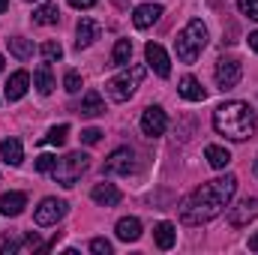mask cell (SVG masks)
Listing matches in <instances>:
<instances>
[{
    "label": "cell",
    "instance_id": "obj_1",
    "mask_svg": "<svg viewBox=\"0 0 258 255\" xmlns=\"http://www.w3.org/2000/svg\"><path fill=\"white\" fill-rule=\"evenodd\" d=\"M234 192H237V177L234 174H225V177L201 183L189 198H183V204H180V222L183 225H204V222L216 219L228 207V201L234 198Z\"/></svg>",
    "mask_w": 258,
    "mask_h": 255
},
{
    "label": "cell",
    "instance_id": "obj_2",
    "mask_svg": "<svg viewBox=\"0 0 258 255\" xmlns=\"http://www.w3.org/2000/svg\"><path fill=\"white\" fill-rule=\"evenodd\" d=\"M213 129L231 141H246L258 129V114L249 108V102L231 99L213 111Z\"/></svg>",
    "mask_w": 258,
    "mask_h": 255
},
{
    "label": "cell",
    "instance_id": "obj_3",
    "mask_svg": "<svg viewBox=\"0 0 258 255\" xmlns=\"http://www.w3.org/2000/svg\"><path fill=\"white\" fill-rule=\"evenodd\" d=\"M204 45H207V27L201 18H192L174 39V51H177L180 63H195L198 54L204 51Z\"/></svg>",
    "mask_w": 258,
    "mask_h": 255
},
{
    "label": "cell",
    "instance_id": "obj_4",
    "mask_svg": "<svg viewBox=\"0 0 258 255\" xmlns=\"http://www.w3.org/2000/svg\"><path fill=\"white\" fill-rule=\"evenodd\" d=\"M90 168V156L84 153V150H75V153H66L63 159H57V165H54V180L60 183V186H66V189H72L75 186V180L84 174Z\"/></svg>",
    "mask_w": 258,
    "mask_h": 255
},
{
    "label": "cell",
    "instance_id": "obj_5",
    "mask_svg": "<svg viewBox=\"0 0 258 255\" xmlns=\"http://www.w3.org/2000/svg\"><path fill=\"white\" fill-rule=\"evenodd\" d=\"M141 78H144V66H132V69L123 66L120 75H114V78L105 81V93H108V99H114V102H126L129 96L135 93V87L141 84Z\"/></svg>",
    "mask_w": 258,
    "mask_h": 255
},
{
    "label": "cell",
    "instance_id": "obj_6",
    "mask_svg": "<svg viewBox=\"0 0 258 255\" xmlns=\"http://www.w3.org/2000/svg\"><path fill=\"white\" fill-rule=\"evenodd\" d=\"M66 207H69V204H66L63 198H54V195H51V198H42L39 207L33 210V219H36V225H42V228H45V225H57L66 216Z\"/></svg>",
    "mask_w": 258,
    "mask_h": 255
},
{
    "label": "cell",
    "instance_id": "obj_7",
    "mask_svg": "<svg viewBox=\"0 0 258 255\" xmlns=\"http://www.w3.org/2000/svg\"><path fill=\"white\" fill-rule=\"evenodd\" d=\"M240 78H243V66H240V60H234V57L216 60V84H219L222 90H234V87L240 84Z\"/></svg>",
    "mask_w": 258,
    "mask_h": 255
},
{
    "label": "cell",
    "instance_id": "obj_8",
    "mask_svg": "<svg viewBox=\"0 0 258 255\" xmlns=\"http://www.w3.org/2000/svg\"><path fill=\"white\" fill-rule=\"evenodd\" d=\"M132 171H135V153L129 147H117L102 162V174H132Z\"/></svg>",
    "mask_w": 258,
    "mask_h": 255
},
{
    "label": "cell",
    "instance_id": "obj_9",
    "mask_svg": "<svg viewBox=\"0 0 258 255\" xmlns=\"http://www.w3.org/2000/svg\"><path fill=\"white\" fill-rule=\"evenodd\" d=\"M168 129V117H165V111L159 108V105H147L144 111H141V132L147 135V138H156V135H162Z\"/></svg>",
    "mask_w": 258,
    "mask_h": 255
},
{
    "label": "cell",
    "instance_id": "obj_10",
    "mask_svg": "<svg viewBox=\"0 0 258 255\" xmlns=\"http://www.w3.org/2000/svg\"><path fill=\"white\" fill-rule=\"evenodd\" d=\"M144 60H147V66H150L159 78H168V75H171V60H168V54H165V48H162L159 42H147V45H144Z\"/></svg>",
    "mask_w": 258,
    "mask_h": 255
},
{
    "label": "cell",
    "instance_id": "obj_11",
    "mask_svg": "<svg viewBox=\"0 0 258 255\" xmlns=\"http://www.w3.org/2000/svg\"><path fill=\"white\" fill-rule=\"evenodd\" d=\"M252 219H258V198H243L240 204L228 207V222H231L234 228H243V225H249Z\"/></svg>",
    "mask_w": 258,
    "mask_h": 255
},
{
    "label": "cell",
    "instance_id": "obj_12",
    "mask_svg": "<svg viewBox=\"0 0 258 255\" xmlns=\"http://www.w3.org/2000/svg\"><path fill=\"white\" fill-rule=\"evenodd\" d=\"M159 18H162V6H159V3H141V6H135V12H132V24H135L138 30L153 27Z\"/></svg>",
    "mask_w": 258,
    "mask_h": 255
},
{
    "label": "cell",
    "instance_id": "obj_13",
    "mask_svg": "<svg viewBox=\"0 0 258 255\" xmlns=\"http://www.w3.org/2000/svg\"><path fill=\"white\" fill-rule=\"evenodd\" d=\"M99 33H102V27H99L93 18H81L78 27H75V48H78V51H81V48H90V45L99 39Z\"/></svg>",
    "mask_w": 258,
    "mask_h": 255
},
{
    "label": "cell",
    "instance_id": "obj_14",
    "mask_svg": "<svg viewBox=\"0 0 258 255\" xmlns=\"http://www.w3.org/2000/svg\"><path fill=\"white\" fill-rule=\"evenodd\" d=\"M27 87H30V75H27L24 69L12 72L9 81H6V99H9V102H18V99L27 93Z\"/></svg>",
    "mask_w": 258,
    "mask_h": 255
},
{
    "label": "cell",
    "instance_id": "obj_15",
    "mask_svg": "<svg viewBox=\"0 0 258 255\" xmlns=\"http://www.w3.org/2000/svg\"><path fill=\"white\" fill-rule=\"evenodd\" d=\"M90 198H93L96 204H102V207H114V204H120L123 192L117 189L114 183H96L93 192H90Z\"/></svg>",
    "mask_w": 258,
    "mask_h": 255
},
{
    "label": "cell",
    "instance_id": "obj_16",
    "mask_svg": "<svg viewBox=\"0 0 258 255\" xmlns=\"http://www.w3.org/2000/svg\"><path fill=\"white\" fill-rule=\"evenodd\" d=\"M0 159L6 162V165H21L24 162V150H21V141L18 138H3L0 141Z\"/></svg>",
    "mask_w": 258,
    "mask_h": 255
},
{
    "label": "cell",
    "instance_id": "obj_17",
    "mask_svg": "<svg viewBox=\"0 0 258 255\" xmlns=\"http://www.w3.org/2000/svg\"><path fill=\"white\" fill-rule=\"evenodd\" d=\"M27 207V195L24 192H3L0 195V213L3 216H18Z\"/></svg>",
    "mask_w": 258,
    "mask_h": 255
},
{
    "label": "cell",
    "instance_id": "obj_18",
    "mask_svg": "<svg viewBox=\"0 0 258 255\" xmlns=\"http://www.w3.org/2000/svg\"><path fill=\"white\" fill-rule=\"evenodd\" d=\"M78 114H81V117H99V114H105L102 96H99L96 90H87L84 99H81V105H78Z\"/></svg>",
    "mask_w": 258,
    "mask_h": 255
},
{
    "label": "cell",
    "instance_id": "obj_19",
    "mask_svg": "<svg viewBox=\"0 0 258 255\" xmlns=\"http://www.w3.org/2000/svg\"><path fill=\"white\" fill-rule=\"evenodd\" d=\"M177 90H180V96L189 99V102H204V96H207V90L201 87V81H198L195 75H183Z\"/></svg>",
    "mask_w": 258,
    "mask_h": 255
},
{
    "label": "cell",
    "instance_id": "obj_20",
    "mask_svg": "<svg viewBox=\"0 0 258 255\" xmlns=\"http://www.w3.org/2000/svg\"><path fill=\"white\" fill-rule=\"evenodd\" d=\"M33 84H36V90L42 93V96H48L57 84H54V72H51V63L45 60V63L36 66V72H33Z\"/></svg>",
    "mask_w": 258,
    "mask_h": 255
},
{
    "label": "cell",
    "instance_id": "obj_21",
    "mask_svg": "<svg viewBox=\"0 0 258 255\" xmlns=\"http://www.w3.org/2000/svg\"><path fill=\"white\" fill-rule=\"evenodd\" d=\"M117 237H120L123 243H135V240L141 237V222H138L135 216H123V219L117 222Z\"/></svg>",
    "mask_w": 258,
    "mask_h": 255
},
{
    "label": "cell",
    "instance_id": "obj_22",
    "mask_svg": "<svg viewBox=\"0 0 258 255\" xmlns=\"http://www.w3.org/2000/svg\"><path fill=\"white\" fill-rule=\"evenodd\" d=\"M57 21H60V9H57V3H42V6L33 9V24L48 27V24H57Z\"/></svg>",
    "mask_w": 258,
    "mask_h": 255
},
{
    "label": "cell",
    "instance_id": "obj_23",
    "mask_svg": "<svg viewBox=\"0 0 258 255\" xmlns=\"http://www.w3.org/2000/svg\"><path fill=\"white\" fill-rule=\"evenodd\" d=\"M153 240H156L159 249H171L174 240H177V228H174L171 222H159V225L153 228Z\"/></svg>",
    "mask_w": 258,
    "mask_h": 255
},
{
    "label": "cell",
    "instance_id": "obj_24",
    "mask_svg": "<svg viewBox=\"0 0 258 255\" xmlns=\"http://www.w3.org/2000/svg\"><path fill=\"white\" fill-rule=\"evenodd\" d=\"M6 45H9V54L18 57V60H30L33 57V42L24 39V36H12V39H6Z\"/></svg>",
    "mask_w": 258,
    "mask_h": 255
},
{
    "label": "cell",
    "instance_id": "obj_25",
    "mask_svg": "<svg viewBox=\"0 0 258 255\" xmlns=\"http://www.w3.org/2000/svg\"><path fill=\"white\" fill-rule=\"evenodd\" d=\"M204 156H207L210 168H225V165L231 162V153H228L225 147H219V144H207V147H204Z\"/></svg>",
    "mask_w": 258,
    "mask_h": 255
},
{
    "label": "cell",
    "instance_id": "obj_26",
    "mask_svg": "<svg viewBox=\"0 0 258 255\" xmlns=\"http://www.w3.org/2000/svg\"><path fill=\"white\" fill-rule=\"evenodd\" d=\"M129 60H132V42L129 39H117V45L111 51V63L123 69V66H129Z\"/></svg>",
    "mask_w": 258,
    "mask_h": 255
},
{
    "label": "cell",
    "instance_id": "obj_27",
    "mask_svg": "<svg viewBox=\"0 0 258 255\" xmlns=\"http://www.w3.org/2000/svg\"><path fill=\"white\" fill-rule=\"evenodd\" d=\"M66 138H69V126H66V123H60V126H51V129H48V135L42 138V144H54V147H60V144H66Z\"/></svg>",
    "mask_w": 258,
    "mask_h": 255
},
{
    "label": "cell",
    "instance_id": "obj_28",
    "mask_svg": "<svg viewBox=\"0 0 258 255\" xmlns=\"http://www.w3.org/2000/svg\"><path fill=\"white\" fill-rule=\"evenodd\" d=\"M39 54H42V60L54 63V60H60V57H63V45H60V42H42Z\"/></svg>",
    "mask_w": 258,
    "mask_h": 255
},
{
    "label": "cell",
    "instance_id": "obj_29",
    "mask_svg": "<svg viewBox=\"0 0 258 255\" xmlns=\"http://www.w3.org/2000/svg\"><path fill=\"white\" fill-rule=\"evenodd\" d=\"M63 87H66V93H78V90H81V75H78L75 69H69L63 75Z\"/></svg>",
    "mask_w": 258,
    "mask_h": 255
},
{
    "label": "cell",
    "instance_id": "obj_30",
    "mask_svg": "<svg viewBox=\"0 0 258 255\" xmlns=\"http://www.w3.org/2000/svg\"><path fill=\"white\" fill-rule=\"evenodd\" d=\"M54 165H57V156H51V153H42V156H36V171H39V174H45V171H54Z\"/></svg>",
    "mask_w": 258,
    "mask_h": 255
},
{
    "label": "cell",
    "instance_id": "obj_31",
    "mask_svg": "<svg viewBox=\"0 0 258 255\" xmlns=\"http://www.w3.org/2000/svg\"><path fill=\"white\" fill-rule=\"evenodd\" d=\"M237 9L243 15H249L252 21H258V0H237Z\"/></svg>",
    "mask_w": 258,
    "mask_h": 255
},
{
    "label": "cell",
    "instance_id": "obj_32",
    "mask_svg": "<svg viewBox=\"0 0 258 255\" xmlns=\"http://www.w3.org/2000/svg\"><path fill=\"white\" fill-rule=\"evenodd\" d=\"M90 252H96V255H111V243H108L105 237H93V240H90Z\"/></svg>",
    "mask_w": 258,
    "mask_h": 255
},
{
    "label": "cell",
    "instance_id": "obj_33",
    "mask_svg": "<svg viewBox=\"0 0 258 255\" xmlns=\"http://www.w3.org/2000/svg\"><path fill=\"white\" fill-rule=\"evenodd\" d=\"M42 246H45V243L39 240V234H36V231H30V234L21 240V249H27V252H30V249H42Z\"/></svg>",
    "mask_w": 258,
    "mask_h": 255
},
{
    "label": "cell",
    "instance_id": "obj_34",
    "mask_svg": "<svg viewBox=\"0 0 258 255\" xmlns=\"http://www.w3.org/2000/svg\"><path fill=\"white\" fill-rule=\"evenodd\" d=\"M99 138H102V132H99V129H93V126L81 132V141H84V144H96Z\"/></svg>",
    "mask_w": 258,
    "mask_h": 255
},
{
    "label": "cell",
    "instance_id": "obj_35",
    "mask_svg": "<svg viewBox=\"0 0 258 255\" xmlns=\"http://www.w3.org/2000/svg\"><path fill=\"white\" fill-rule=\"evenodd\" d=\"M18 249H21V240H15V237H9V240L0 246V252L3 255H12V252H18Z\"/></svg>",
    "mask_w": 258,
    "mask_h": 255
},
{
    "label": "cell",
    "instance_id": "obj_36",
    "mask_svg": "<svg viewBox=\"0 0 258 255\" xmlns=\"http://www.w3.org/2000/svg\"><path fill=\"white\" fill-rule=\"evenodd\" d=\"M69 6H75V9H90V6H96V0H69Z\"/></svg>",
    "mask_w": 258,
    "mask_h": 255
},
{
    "label": "cell",
    "instance_id": "obj_37",
    "mask_svg": "<svg viewBox=\"0 0 258 255\" xmlns=\"http://www.w3.org/2000/svg\"><path fill=\"white\" fill-rule=\"evenodd\" d=\"M249 48L258 54V30H255V33H249Z\"/></svg>",
    "mask_w": 258,
    "mask_h": 255
},
{
    "label": "cell",
    "instance_id": "obj_38",
    "mask_svg": "<svg viewBox=\"0 0 258 255\" xmlns=\"http://www.w3.org/2000/svg\"><path fill=\"white\" fill-rule=\"evenodd\" d=\"M249 249H252V252H258V234H252V237H249Z\"/></svg>",
    "mask_w": 258,
    "mask_h": 255
},
{
    "label": "cell",
    "instance_id": "obj_39",
    "mask_svg": "<svg viewBox=\"0 0 258 255\" xmlns=\"http://www.w3.org/2000/svg\"><path fill=\"white\" fill-rule=\"evenodd\" d=\"M6 9H9V0H0V15H3Z\"/></svg>",
    "mask_w": 258,
    "mask_h": 255
},
{
    "label": "cell",
    "instance_id": "obj_40",
    "mask_svg": "<svg viewBox=\"0 0 258 255\" xmlns=\"http://www.w3.org/2000/svg\"><path fill=\"white\" fill-rule=\"evenodd\" d=\"M252 174L258 177V156H255V165H252Z\"/></svg>",
    "mask_w": 258,
    "mask_h": 255
},
{
    "label": "cell",
    "instance_id": "obj_41",
    "mask_svg": "<svg viewBox=\"0 0 258 255\" xmlns=\"http://www.w3.org/2000/svg\"><path fill=\"white\" fill-rule=\"evenodd\" d=\"M3 63H6V60H3V57H0V72H3Z\"/></svg>",
    "mask_w": 258,
    "mask_h": 255
}]
</instances>
